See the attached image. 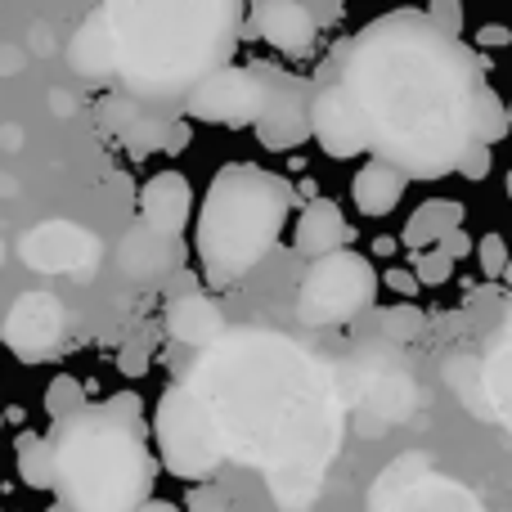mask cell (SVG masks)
<instances>
[{
    "instance_id": "obj_1",
    "label": "cell",
    "mask_w": 512,
    "mask_h": 512,
    "mask_svg": "<svg viewBox=\"0 0 512 512\" xmlns=\"http://www.w3.org/2000/svg\"><path fill=\"white\" fill-rule=\"evenodd\" d=\"M225 459L256 468L288 512H310L346 432L333 369L279 328H230L185 373Z\"/></svg>"
},
{
    "instance_id": "obj_2",
    "label": "cell",
    "mask_w": 512,
    "mask_h": 512,
    "mask_svg": "<svg viewBox=\"0 0 512 512\" xmlns=\"http://www.w3.org/2000/svg\"><path fill=\"white\" fill-rule=\"evenodd\" d=\"M315 81L351 95L369 153L405 180H445L477 144L481 54L427 23L423 9H391L346 36Z\"/></svg>"
},
{
    "instance_id": "obj_3",
    "label": "cell",
    "mask_w": 512,
    "mask_h": 512,
    "mask_svg": "<svg viewBox=\"0 0 512 512\" xmlns=\"http://www.w3.org/2000/svg\"><path fill=\"white\" fill-rule=\"evenodd\" d=\"M99 9L117 36V90L167 117L230 68L248 23L239 0H113Z\"/></svg>"
},
{
    "instance_id": "obj_4",
    "label": "cell",
    "mask_w": 512,
    "mask_h": 512,
    "mask_svg": "<svg viewBox=\"0 0 512 512\" xmlns=\"http://www.w3.org/2000/svg\"><path fill=\"white\" fill-rule=\"evenodd\" d=\"M54 495L63 512H140L153 504L158 454L135 391H117L104 405L54 423Z\"/></svg>"
},
{
    "instance_id": "obj_5",
    "label": "cell",
    "mask_w": 512,
    "mask_h": 512,
    "mask_svg": "<svg viewBox=\"0 0 512 512\" xmlns=\"http://www.w3.org/2000/svg\"><path fill=\"white\" fill-rule=\"evenodd\" d=\"M297 207V189L288 176L256 162H230L212 176L198 212L194 252L212 288H230L243 274L274 252L283 225Z\"/></svg>"
},
{
    "instance_id": "obj_6",
    "label": "cell",
    "mask_w": 512,
    "mask_h": 512,
    "mask_svg": "<svg viewBox=\"0 0 512 512\" xmlns=\"http://www.w3.org/2000/svg\"><path fill=\"white\" fill-rule=\"evenodd\" d=\"M153 441H158V463L180 481H198V486H203L225 463L212 414H207L203 400H198L185 382H171L158 396V409H153Z\"/></svg>"
},
{
    "instance_id": "obj_7",
    "label": "cell",
    "mask_w": 512,
    "mask_h": 512,
    "mask_svg": "<svg viewBox=\"0 0 512 512\" xmlns=\"http://www.w3.org/2000/svg\"><path fill=\"white\" fill-rule=\"evenodd\" d=\"M382 274L364 252H333L324 261H310L297 292V319L310 328H337L369 315L378 301Z\"/></svg>"
},
{
    "instance_id": "obj_8",
    "label": "cell",
    "mask_w": 512,
    "mask_h": 512,
    "mask_svg": "<svg viewBox=\"0 0 512 512\" xmlns=\"http://www.w3.org/2000/svg\"><path fill=\"white\" fill-rule=\"evenodd\" d=\"M369 512H486L477 490L441 472L432 454L409 450L382 468L369 486Z\"/></svg>"
},
{
    "instance_id": "obj_9",
    "label": "cell",
    "mask_w": 512,
    "mask_h": 512,
    "mask_svg": "<svg viewBox=\"0 0 512 512\" xmlns=\"http://www.w3.org/2000/svg\"><path fill=\"white\" fill-rule=\"evenodd\" d=\"M265 81V117L256 122V140L270 153H292L310 140V95L315 81L292 77L279 63H256Z\"/></svg>"
},
{
    "instance_id": "obj_10",
    "label": "cell",
    "mask_w": 512,
    "mask_h": 512,
    "mask_svg": "<svg viewBox=\"0 0 512 512\" xmlns=\"http://www.w3.org/2000/svg\"><path fill=\"white\" fill-rule=\"evenodd\" d=\"M185 122H212V126H256L265 117V81L256 63H230L212 81L194 90L180 108Z\"/></svg>"
},
{
    "instance_id": "obj_11",
    "label": "cell",
    "mask_w": 512,
    "mask_h": 512,
    "mask_svg": "<svg viewBox=\"0 0 512 512\" xmlns=\"http://www.w3.org/2000/svg\"><path fill=\"white\" fill-rule=\"evenodd\" d=\"M68 324H72L68 306H63L54 292L32 288V292H23V297H14L0 337H5V346L23 364H41V360H54V355L63 351Z\"/></svg>"
},
{
    "instance_id": "obj_12",
    "label": "cell",
    "mask_w": 512,
    "mask_h": 512,
    "mask_svg": "<svg viewBox=\"0 0 512 512\" xmlns=\"http://www.w3.org/2000/svg\"><path fill=\"white\" fill-rule=\"evenodd\" d=\"M14 252H18V261L36 274H90L99 265V256H104V243H99V234H90L86 225L54 216V221L32 225V230L18 239Z\"/></svg>"
},
{
    "instance_id": "obj_13",
    "label": "cell",
    "mask_w": 512,
    "mask_h": 512,
    "mask_svg": "<svg viewBox=\"0 0 512 512\" xmlns=\"http://www.w3.org/2000/svg\"><path fill=\"white\" fill-rule=\"evenodd\" d=\"M310 140H319V149L337 162L369 153V135H364L360 113H355L351 95L342 86H333V81H315V95H310Z\"/></svg>"
},
{
    "instance_id": "obj_14",
    "label": "cell",
    "mask_w": 512,
    "mask_h": 512,
    "mask_svg": "<svg viewBox=\"0 0 512 512\" xmlns=\"http://www.w3.org/2000/svg\"><path fill=\"white\" fill-rule=\"evenodd\" d=\"M95 113H99V126H104L108 135H117V140L126 144V153H131V158H149V153H162L171 122H176V117L153 113L149 104L131 99L126 90H108V95L95 104Z\"/></svg>"
},
{
    "instance_id": "obj_15",
    "label": "cell",
    "mask_w": 512,
    "mask_h": 512,
    "mask_svg": "<svg viewBox=\"0 0 512 512\" xmlns=\"http://www.w3.org/2000/svg\"><path fill=\"white\" fill-rule=\"evenodd\" d=\"M248 32H256L261 41H270L283 54H306L319 41L310 5H301V0H261V5H252Z\"/></svg>"
},
{
    "instance_id": "obj_16",
    "label": "cell",
    "mask_w": 512,
    "mask_h": 512,
    "mask_svg": "<svg viewBox=\"0 0 512 512\" xmlns=\"http://www.w3.org/2000/svg\"><path fill=\"white\" fill-rule=\"evenodd\" d=\"M140 216L144 230L162 234V239H180L194 216V189L180 171H158L149 176V185L140 189Z\"/></svg>"
},
{
    "instance_id": "obj_17",
    "label": "cell",
    "mask_w": 512,
    "mask_h": 512,
    "mask_svg": "<svg viewBox=\"0 0 512 512\" xmlns=\"http://www.w3.org/2000/svg\"><path fill=\"white\" fill-rule=\"evenodd\" d=\"M68 63L81 81H117V36L104 9H90L68 41Z\"/></svg>"
},
{
    "instance_id": "obj_18",
    "label": "cell",
    "mask_w": 512,
    "mask_h": 512,
    "mask_svg": "<svg viewBox=\"0 0 512 512\" xmlns=\"http://www.w3.org/2000/svg\"><path fill=\"white\" fill-rule=\"evenodd\" d=\"M162 324H167V333L176 337V342L198 346V351L216 346L225 333H230L221 301L207 297V292H180V297L167 306V319H162Z\"/></svg>"
},
{
    "instance_id": "obj_19",
    "label": "cell",
    "mask_w": 512,
    "mask_h": 512,
    "mask_svg": "<svg viewBox=\"0 0 512 512\" xmlns=\"http://www.w3.org/2000/svg\"><path fill=\"white\" fill-rule=\"evenodd\" d=\"M351 239H355L351 221L342 216V207H337L333 198H315V203L301 207L297 234H292V243H297L301 256H310V261H324V256L342 252Z\"/></svg>"
},
{
    "instance_id": "obj_20",
    "label": "cell",
    "mask_w": 512,
    "mask_h": 512,
    "mask_svg": "<svg viewBox=\"0 0 512 512\" xmlns=\"http://www.w3.org/2000/svg\"><path fill=\"white\" fill-rule=\"evenodd\" d=\"M409 180L400 176L396 167H387V162L369 158L360 171L351 176V203L360 207L364 216H391L400 207V198H405Z\"/></svg>"
},
{
    "instance_id": "obj_21",
    "label": "cell",
    "mask_w": 512,
    "mask_h": 512,
    "mask_svg": "<svg viewBox=\"0 0 512 512\" xmlns=\"http://www.w3.org/2000/svg\"><path fill=\"white\" fill-rule=\"evenodd\" d=\"M176 252H180V239H162V234L140 225V230H131L117 243V265H122V274L144 283V279H162L176 265Z\"/></svg>"
},
{
    "instance_id": "obj_22",
    "label": "cell",
    "mask_w": 512,
    "mask_h": 512,
    "mask_svg": "<svg viewBox=\"0 0 512 512\" xmlns=\"http://www.w3.org/2000/svg\"><path fill=\"white\" fill-rule=\"evenodd\" d=\"M463 230V203L459 198H427L414 207V216L405 221V248L432 252L445 234Z\"/></svg>"
},
{
    "instance_id": "obj_23",
    "label": "cell",
    "mask_w": 512,
    "mask_h": 512,
    "mask_svg": "<svg viewBox=\"0 0 512 512\" xmlns=\"http://www.w3.org/2000/svg\"><path fill=\"white\" fill-rule=\"evenodd\" d=\"M481 396H486L490 414L512 432V346L508 342L481 364Z\"/></svg>"
},
{
    "instance_id": "obj_24",
    "label": "cell",
    "mask_w": 512,
    "mask_h": 512,
    "mask_svg": "<svg viewBox=\"0 0 512 512\" xmlns=\"http://www.w3.org/2000/svg\"><path fill=\"white\" fill-rule=\"evenodd\" d=\"M18 477L32 490H54V450L50 436L41 432H23L18 436Z\"/></svg>"
},
{
    "instance_id": "obj_25",
    "label": "cell",
    "mask_w": 512,
    "mask_h": 512,
    "mask_svg": "<svg viewBox=\"0 0 512 512\" xmlns=\"http://www.w3.org/2000/svg\"><path fill=\"white\" fill-rule=\"evenodd\" d=\"M45 409H50L54 423L81 414V409H86V387H81V378H72V373H59V378L50 382V391H45Z\"/></svg>"
},
{
    "instance_id": "obj_26",
    "label": "cell",
    "mask_w": 512,
    "mask_h": 512,
    "mask_svg": "<svg viewBox=\"0 0 512 512\" xmlns=\"http://www.w3.org/2000/svg\"><path fill=\"white\" fill-rule=\"evenodd\" d=\"M512 131V117H508V104L495 95V90H481V113H477V144H499L504 135Z\"/></svg>"
},
{
    "instance_id": "obj_27",
    "label": "cell",
    "mask_w": 512,
    "mask_h": 512,
    "mask_svg": "<svg viewBox=\"0 0 512 512\" xmlns=\"http://www.w3.org/2000/svg\"><path fill=\"white\" fill-rule=\"evenodd\" d=\"M378 324H382V333H387L391 342H414V337L427 328V315H423V310H418V306H409V301H405V306H391V310H382V315H378Z\"/></svg>"
},
{
    "instance_id": "obj_28",
    "label": "cell",
    "mask_w": 512,
    "mask_h": 512,
    "mask_svg": "<svg viewBox=\"0 0 512 512\" xmlns=\"http://www.w3.org/2000/svg\"><path fill=\"white\" fill-rule=\"evenodd\" d=\"M153 351H158V333H153V328H144L135 342L122 346V355H117V369H122L126 378H144V373H149V364H153Z\"/></svg>"
},
{
    "instance_id": "obj_29",
    "label": "cell",
    "mask_w": 512,
    "mask_h": 512,
    "mask_svg": "<svg viewBox=\"0 0 512 512\" xmlns=\"http://www.w3.org/2000/svg\"><path fill=\"white\" fill-rule=\"evenodd\" d=\"M450 274H454V261L441 248L414 252V279L423 283V288H441V283H450Z\"/></svg>"
},
{
    "instance_id": "obj_30",
    "label": "cell",
    "mask_w": 512,
    "mask_h": 512,
    "mask_svg": "<svg viewBox=\"0 0 512 512\" xmlns=\"http://www.w3.org/2000/svg\"><path fill=\"white\" fill-rule=\"evenodd\" d=\"M477 261H481V274H486V279H499V274L508 270V243H504V234H486V239L477 243Z\"/></svg>"
},
{
    "instance_id": "obj_31",
    "label": "cell",
    "mask_w": 512,
    "mask_h": 512,
    "mask_svg": "<svg viewBox=\"0 0 512 512\" xmlns=\"http://www.w3.org/2000/svg\"><path fill=\"white\" fill-rule=\"evenodd\" d=\"M423 14H427V23H432L436 32H445V36H463V5H459V0H432V5H427Z\"/></svg>"
},
{
    "instance_id": "obj_32",
    "label": "cell",
    "mask_w": 512,
    "mask_h": 512,
    "mask_svg": "<svg viewBox=\"0 0 512 512\" xmlns=\"http://www.w3.org/2000/svg\"><path fill=\"white\" fill-rule=\"evenodd\" d=\"M490 171H495V149H486V144H472V149L463 153V162H459V176L477 185V180H486Z\"/></svg>"
},
{
    "instance_id": "obj_33",
    "label": "cell",
    "mask_w": 512,
    "mask_h": 512,
    "mask_svg": "<svg viewBox=\"0 0 512 512\" xmlns=\"http://www.w3.org/2000/svg\"><path fill=\"white\" fill-rule=\"evenodd\" d=\"M185 512H230V504H225V495H221V490H212V486H198L194 495L185 499Z\"/></svg>"
},
{
    "instance_id": "obj_34",
    "label": "cell",
    "mask_w": 512,
    "mask_h": 512,
    "mask_svg": "<svg viewBox=\"0 0 512 512\" xmlns=\"http://www.w3.org/2000/svg\"><path fill=\"white\" fill-rule=\"evenodd\" d=\"M472 41H477L481 54H486V50H499V45H512V27H508V23H486L477 36H472Z\"/></svg>"
},
{
    "instance_id": "obj_35",
    "label": "cell",
    "mask_w": 512,
    "mask_h": 512,
    "mask_svg": "<svg viewBox=\"0 0 512 512\" xmlns=\"http://www.w3.org/2000/svg\"><path fill=\"white\" fill-rule=\"evenodd\" d=\"M382 283H387L391 292H400V297H405V301L423 292V283L414 279V270H400V265H396V270H387V274H382Z\"/></svg>"
},
{
    "instance_id": "obj_36",
    "label": "cell",
    "mask_w": 512,
    "mask_h": 512,
    "mask_svg": "<svg viewBox=\"0 0 512 512\" xmlns=\"http://www.w3.org/2000/svg\"><path fill=\"white\" fill-rule=\"evenodd\" d=\"M189 144H194V126L185 122V117H176L167 131V144H162V153H185Z\"/></svg>"
},
{
    "instance_id": "obj_37",
    "label": "cell",
    "mask_w": 512,
    "mask_h": 512,
    "mask_svg": "<svg viewBox=\"0 0 512 512\" xmlns=\"http://www.w3.org/2000/svg\"><path fill=\"white\" fill-rule=\"evenodd\" d=\"M436 248L450 256V261H463V256H472V239H468L463 230H454V234H445V239L436 243Z\"/></svg>"
},
{
    "instance_id": "obj_38",
    "label": "cell",
    "mask_w": 512,
    "mask_h": 512,
    "mask_svg": "<svg viewBox=\"0 0 512 512\" xmlns=\"http://www.w3.org/2000/svg\"><path fill=\"white\" fill-rule=\"evenodd\" d=\"M23 50L18 45H0V77H18L23 72Z\"/></svg>"
},
{
    "instance_id": "obj_39",
    "label": "cell",
    "mask_w": 512,
    "mask_h": 512,
    "mask_svg": "<svg viewBox=\"0 0 512 512\" xmlns=\"http://www.w3.org/2000/svg\"><path fill=\"white\" fill-rule=\"evenodd\" d=\"M310 18H315V27H328L342 18V5L337 0H328V5H310Z\"/></svg>"
},
{
    "instance_id": "obj_40",
    "label": "cell",
    "mask_w": 512,
    "mask_h": 512,
    "mask_svg": "<svg viewBox=\"0 0 512 512\" xmlns=\"http://www.w3.org/2000/svg\"><path fill=\"white\" fill-rule=\"evenodd\" d=\"M0 149H5V153H18V149H23V126H14V122L0 126Z\"/></svg>"
},
{
    "instance_id": "obj_41",
    "label": "cell",
    "mask_w": 512,
    "mask_h": 512,
    "mask_svg": "<svg viewBox=\"0 0 512 512\" xmlns=\"http://www.w3.org/2000/svg\"><path fill=\"white\" fill-rule=\"evenodd\" d=\"M27 36H32V41H27V45H32V54H50V23H32V32H27Z\"/></svg>"
},
{
    "instance_id": "obj_42",
    "label": "cell",
    "mask_w": 512,
    "mask_h": 512,
    "mask_svg": "<svg viewBox=\"0 0 512 512\" xmlns=\"http://www.w3.org/2000/svg\"><path fill=\"white\" fill-rule=\"evenodd\" d=\"M50 104H54V113H59V117H68V113H72V95H68V90H54Z\"/></svg>"
},
{
    "instance_id": "obj_43",
    "label": "cell",
    "mask_w": 512,
    "mask_h": 512,
    "mask_svg": "<svg viewBox=\"0 0 512 512\" xmlns=\"http://www.w3.org/2000/svg\"><path fill=\"white\" fill-rule=\"evenodd\" d=\"M140 512H185V508H176V504H167V499H153V504H144Z\"/></svg>"
},
{
    "instance_id": "obj_44",
    "label": "cell",
    "mask_w": 512,
    "mask_h": 512,
    "mask_svg": "<svg viewBox=\"0 0 512 512\" xmlns=\"http://www.w3.org/2000/svg\"><path fill=\"white\" fill-rule=\"evenodd\" d=\"M14 194H18L14 176H5V171H0V198H14Z\"/></svg>"
},
{
    "instance_id": "obj_45",
    "label": "cell",
    "mask_w": 512,
    "mask_h": 512,
    "mask_svg": "<svg viewBox=\"0 0 512 512\" xmlns=\"http://www.w3.org/2000/svg\"><path fill=\"white\" fill-rule=\"evenodd\" d=\"M373 252H382V256H391V252H396V239H378V243H373Z\"/></svg>"
},
{
    "instance_id": "obj_46",
    "label": "cell",
    "mask_w": 512,
    "mask_h": 512,
    "mask_svg": "<svg viewBox=\"0 0 512 512\" xmlns=\"http://www.w3.org/2000/svg\"><path fill=\"white\" fill-rule=\"evenodd\" d=\"M504 324H508V328H504V333H508V346H512V310H508V315H504Z\"/></svg>"
},
{
    "instance_id": "obj_47",
    "label": "cell",
    "mask_w": 512,
    "mask_h": 512,
    "mask_svg": "<svg viewBox=\"0 0 512 512\" xmlns=\"http://www.w3.org/2000/svg\"><path fill=\"white\" fill-rule=\"evenodd\" d=\"M504 189H508V203H512V171H508V176H504Z\"/></svg>"
},
{
    "instance_id": "obj_48",
    "label": "cell",
    "mask_w": 512,
    "mask_h": 512,
    "mask_svg": "<svg viewBox=\"0 0 512 512\" xmlns=\"http://www.w3.org/2000/svg\"><path fill=\"white\" fill-rule=\"evenodd\" d=\"M0 265H5V239H0Z\"/></svg>"
},
{
    "instance_id": "obj_49",
    "label": "cell",
    "mask_w": 512,
    "mask_h": 512,
    "mask_svg": "<svg viewBox=\"0 0 512 512\" xmlns=\"http://www.w3.org/2000/svg\"><path fill=\"white\" fill-rule=\"evenodd\" d=\"M504 274H508V283H512V256H508V270Z\"/></svg>"
},
{
    "instance_id": "obj_50",
    "label": "cell",
    "mask_w": 512,
    "mask_h": 512,
    "mask_svg": "<svg viewBox=\"0 0 512 512\" xmlns=\"http://www.w3.org/2000/svg\"><path fill=\"white\" fill-rule=\"evenodd\" d=\"M0 427H5V414H0Z\"/></svg>"
},
{
    "instance_id": "obj_51",
    "label": "cell",
    "mask_w": 512,
    "mask_h": 512,
    "mask_svg": "<svg viewBox=\"0 0 512 512\" xmlns=\"http://www.w3.org/2000/svg\"><path fill=\"white\" fill-rule=\"evenodd\" d=\"M508 117H512V104H508Z\"/></svg>"
},
{
    "instance_id": "obj_52",
    "label": "cell",
    "mask_w": 512,
    "mask_h": 512,
    "mask_svg": "<svg viewBox=\"0 0 512 512\" xmlns=\"http://www.w3.org/2000/svg\"><path fill=\"white\" fill-rule=\"evenodd\" d=\"M0 346H5V337H0Z\"/></svg>"
}]
</instances>
